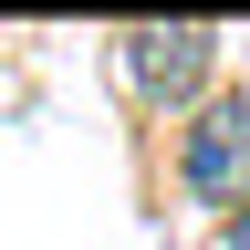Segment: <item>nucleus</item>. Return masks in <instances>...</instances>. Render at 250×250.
Wrapping results in <instances>:
<instances>
[{
    "label": "nucleus",
    "instance_id": "obj_2",
    "mask_svg": "<svg viewBox=\"0 0 250 250\" xmlns=\"http://www.w3.org/2000/svg\"><path fill=\"white\" fill-rule=\"evenodd\" d=\"M208 62H219L208 21H146V31H125V94H136V104H198Z\"/></svg>",
    "mask_w": 250,
    "mask_h": 250
},
{
    "label": "nucleus",
    "instance_id": "obj_4",
    "mask_svg": "<svg viewBox=\"0 0 250 250\" xmlns=\"http://www.w3.org/2000/svg\"><path fill=\"white\" fill-rule=\"evenodd\" d=\"M240 104H250V94H240Z\"/></svg>",
    "mask_w": 250,
    "mask_h": 250
},
{
    "label": "nucleus",
    "instance_id": "obj_3",
    "mask_svg": "<svg viewBox=\"0 0 250 250\" xmlns=\"http://www.w3.org/2000/svg\"><path fill=\"white\" fill-rule=\"evenodd\" d=\"M229 250H250V208H240V229H229Z\"/></svg>",
    "mask_w": 250,
    "mask_h": 250
},
{
    "label": "nucleus",
    "instance_id": "obj_1",
    "mask_svg": "<svg viewBox=\"0 0 250 250\" xmlns=\"http://www.w3.org/2000/svg\"><path fill=\"white\" fill-rule=\"evenodd\" d=\"M177 188L198 208H250V104L240 94L198 104V125H188V146H177Z\"/></svg>",
    "mask_w": 250,
    "mask_h": 250
}]
</instances>
